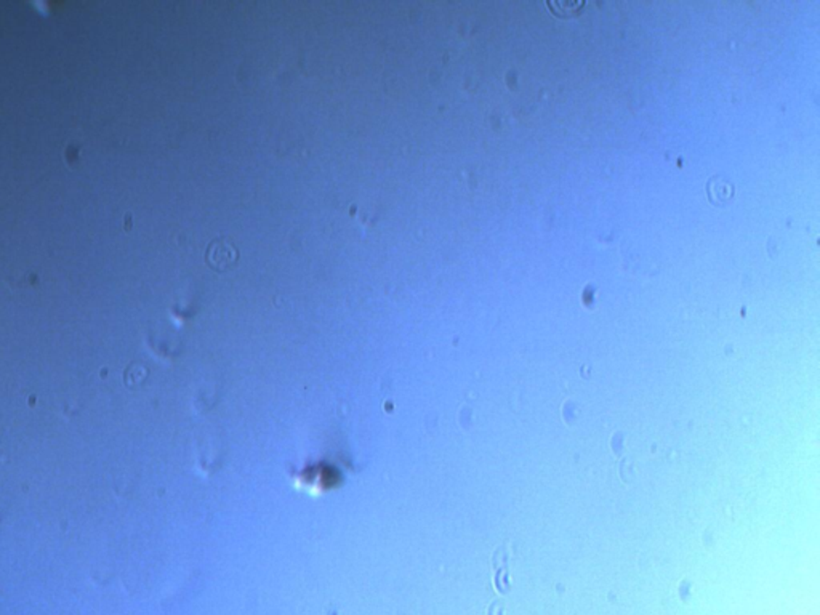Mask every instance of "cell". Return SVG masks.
I'll use <instances>...</instances> for the list:
<instances>
[{
    "label": "cell",
    "mask_w": 820,
    "mask_h": 615,
    "mask_svg": "<svg viewBox=\"0 0 820 615\" xmlns=\"http://www.w3.org/2000/svg\"><path fill=\"white\" fill-rule=\"evenodd\" d=\"M238 258H239L238 249H236L228 239H225V237H220V239L210 242L206 252V261L208 266L220 271L231 266V264L238 261Z\"/></svg>",
    "instance_id": "1"
},
{
    "label": "cell",
    "mask_w": 820,
    "mask_h": 615,
    "mask_svg": "<svg viewBox=\"0 0 820 615\" xmlns=\"http://www.w3.org/2000/svg\"><path fill=\"white\" fill-rule=\"evenodd\" d=\"M547 5L556 16L569 18L579 15L580 10L585 6V2L583 0H564V2L556 0V2H547Z\"/></svg>",
    "instance_id": "2"
},
{
    "label": "cell",
    "mask_w": 820,
    "mask_h": 615,
    "mask_svg": "<svg viewBox=\"0 0 820 615\" xmlns=\"http://www.w3.org/2000/svg\"><path fill=\"white\" fill-rule=\"evenodd\" d=\"M732 194L734 188L729 183H726L723 180H712L708 183V197H710V201L714 204L726 202L727 199H731Z\"/></svg>",
    "instance_id": "3"
}]
</instances>
